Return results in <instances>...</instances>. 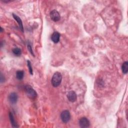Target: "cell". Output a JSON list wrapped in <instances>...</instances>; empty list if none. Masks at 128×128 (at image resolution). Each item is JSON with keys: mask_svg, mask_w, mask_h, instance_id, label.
Here are the masks:
<instances>
[{"mask_svg": "<svg viewBox=\"0 0 128 128\" xmlns=\"http://www.w3.org/2000/svg\"><path fill=\"white\" fill-rule=\"evenodd\" d=\"M62 80V75L59 72H56L52 79L51 83L53 87H57L61 83Z\"/></svg>", "mask_w": 128, "mask_h": 128, "instance_id": "cell-1", "label": "cell"}, {"mask_svg": "<svg viewBox=\"0 0 128 128\" xmlns=\"http://www.w3.org/2000/svg\"><path fill=\"white\" fill-rule=\"evenodd\" d=\"M25 90L28 97L31 99H35L37 98V94L33 88L30 85H27L25 87Z\"/></svg>", "mask_w": 128, "mask_h": 128, "instance_id": "cell-2", "label": "cell"}, {"mask_svg": "<svg viewBox=\"0 0 128 128\" xmlns=\"http://www.w3.org/2000/svg\"><path fill=\"white\" fill-rule=\"evenodd\" d=\"M61 118L63 123H68L71 118V115L69 111L68 110H65L63 111L61 114Z\"/></svg>", "mask_w": 128, "mask_h": 128, "instance_id": "cell-3", "label": "cell"}, {"mask_svg": "<svg viewBox=\"0 0 128 128\" xmlns=\"http://www.w3.org/2000/svg\"><path fill=\"white\" fill-rule=\"evenodd\" d=\"M50 17L51 20L54 22H58L61 19L59 13L56 10H54L51 11L50 13Z\"/></svg>", "mask_w": 128, "mask_h": 128, "instance_id": "cell-4", "label": "cell"}, {"mask_svg": "<svg viewBox=\"0 0 128 128\" xmlns=\"http://www.w3.org/2000/svg\"><path fill=\"white\" fill-rule=\"evenodd\" d=\"M79 125L82 128H86L90 127V123L87 118L83 117L79 120Z\"/></svg>", "mask_w": 128, "mask_h": 128, "instance_id": "cell-5", "label": "cell"}, {"mask_svg": "<svg viewBox=\"0 0 128 128\" xmlns=\"http://www.w3.org/2000/svg\"><path fill=\"white\" fill-rule=\"evenodd\" d=\"M67 98L68 99V100L70 102L74 103L77 100V94L73 91H70L67 94Z\"/></svg>", "mask_w": 128, "mask_h": 128, "instance_id": "cell-6", "label": "cell"}, {"mask_svg": "<svg viewBox=\"0 0 128 128\" xmlns=\"http://www.w3.org/2000/svg\"><path fill=\"white\" fill-rule=\"evenodd\" d=\"M60 36L61 35L59 32H55L51 36V40L54 43L57 44L60 41Z\"/></svg>", "mask_w": 128, "mask_h": 128, "instance_id": "cell-7", "label": "cell"}, {"mask_svg": "<svg viewBox=\"0 0 128 128\" xmlns=\"http://www.w3.org/2000/svg\"><path fill=\"white\" fill-rule=\"evenodd\" d=\"M9 100L12 104H15L18 100V95L15 93H11L9 96Z\"/></svg>", "mask_w": 128, "mask_h": 128, "instance_id": "cell-8", "label": "cell"}, {"mask_svg": "<svg viewBox=\"0 0 128 128\" xmlns=\"http://www.w3.org/2000/svg\"><path fill=\"white\" fill-rule=\"evenodd\" d=\"M13 18L15 19V20L18 22L19 27L21 29V30H22V32H24V28H23V23L22 21L21 20V19L19 17V16H18L17 15H15V14H13Z\"/></svg>", "mask_w": 128, "mask_h": 128, "instance_id": "cell-9", "label": "cell"}, {"mask_svg": "<svg viewBox=\"0 0 128 128\" xmlns=\"http://www.w3.org/2000/svg\"><path fill=\"white\" fill-rule=\"evenodd\" d=\"M9 118H10V121H11L12 127H14V128H18L19 126L18 125V124L16 122V121L15 120V119H14V116L11 112H10V114H9Z\"/></svg>", "mask_w": 128, "mask_h": 128, "instance_id": "cell-10", "label": "cell"}, {"mask_svg": "<svg viewBox=\"0 0 128 128\" xmlns=\"http://www.w3.org/2000/svg\"><path fill=\"white\" fill-rule=\"evenodd\" d=\"M122 69L123 73L124 74H126L128 73V62H125L123 63L122 67Z\"/></svg>", "mask_w": 128, "mask_h": 128, "instance_id": "cell-11", "label": "cell"}, {"mask_svg": "<svg viewBox=\"0 0 128 128\" xmlns=\"http://www.w3.org/2000/svg\"><path fill=\"white\" fill-rule=\"evenodd\" d=\"M12 51H13V54H14L15 56H17V57L20 56L21 55V54H22V51H21V50L20 48H15L13 49Z\"/></svg>", "mask_w": 128, "mask_h": 128, "instance_id": "cell-12", "label": "cell"}, {"mask_svg": "<svg viewBox=\"0 0 128 128\" xmlns=\"http://www.w3.org/2000/svg\"><path fill=\"white\" fill-rule=\"evenodd\" d=\"M24 72L23 71H18L16 73V77L19 80H22L24 78Z\"/></svg>", "mask_w": 128, "mask_h": 128, "instance_id": "cell-13", "label": "cell"}, {"mask_svg": "<svg viewBox=\"0 0 128 128\" xmlns=\"http://www.w3.org/2000/svg\"><path fill=\"white\" fill-rule=\"evenodd\" d=\"M27 65H28V68H29L30 74L31 75H33V71L32 65H31V62L29 60L27 61Z\"/></svg>", "mask_w": 128, "mask_h": 128, "instance_id": "cell-14", "label": "cell"}, {"mask_svg": "<svg viewBox=\"0 0 128 128\" xmlns=\"http://www.w3.org/2000/svg\"><path fill=\"white\" fill-rule=\"evenodd\" d=\"M28 50H29V52H30V53H31L34 57H35V55H34V53L33 51V50H32V47H31L30 45H29L28 46Z\"/></svg>", "mask_w": 128, "mask_h": 128, "instance_id": "cell-15", "label": "cell"}, {"mask_svg": "<svg viewBox=\"0 0 128 128\" xmlns=\"http://www.w3.org/2000/svg\"><path fill=\"white\" fill-rule=\"evenodd\" d=\"M3 75H2V74H1V83H3V82H4V81H5V78H3Z\"/></svg>", "mask_w": 128, "mask_h": 128, "instance_id": "cell-16", "label": "cell"}, {"mask_svg": "<svg viewBox=\"0 0 128 128\" xmlns=\"http://www.w3.org/2000/svg\"><path fill=\"white\" fill-rule=\"evenodd\" d=\"M1 32H2V31H3V29H2V28H1Z\"/></svg>", "mask_w": 128, "mask_h": 128, "instance_id": "cell-17", "label": "cell"}]
</instances>
